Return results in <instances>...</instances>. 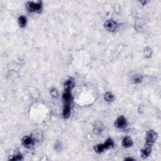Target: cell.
I'll return each mask as SVG.
<instances>
[{"instance_id":"1","label":"cell","mask_w":161,"mask_h":161,"mask_svg":"<svg viewBox=\"0 0 161 161\" xmlns=\"http://www.w3.org/2000/svg\"><path fill=\"white\" fill-rule=\"evenodd\" d=\"M27 8L30 11H35L39 13L41 11L42 9V2L39 1L37 3L34 2H28L27 4Z\"/></svg>"},{"instance_id":"2","label":"cell","mask_w":161,"mask_h":161,"mask_svg":"<svg viewBox=\"0 0 161 161\" xmlns=\"http://www.w3.org/2000/svg\"><path fill=\"white\" fill-rule=\"evenodd\" d=\"M157 139V133L153 130H150L147 133L146 137V144L152 145V144L155 142Z\"/></svg>"},{"instance_id":"3","label":"cell","mask_w":161,"mask_h":161,"mask_svg":"<svg viewBox=\"0 0 161 161\" xmlns=\"http://www.w3.org/2000/svg\"><path fill=\"white\" fill-rule=\"evenodd\" d=\"M105 27L109 32H115L117 28V23L113 20H108L105 23Z\"/></svg>"},{"instance_id":"4","label":"cell","mask_w":161,"mask_h":161,"mask_svg":"<svg viewBox=\"0 0 161 161\" xmlns=\"http://www.w3.org/2000/svg\"><path fill=\"white\" fill-rule=\"evenodd\" d=\"M127 125V120L123 116H120L116 119L115 125L118 128H122Z\"/></svg>"},{"instance_id":"5","label":"cell","mask_w":161,"mask_h":161,"mask_svg":"<svg viewBox=\"0 0 161 161\" xmlns=\"http://www.w3.org/2000/svg\"><path fill=\"white\" fill-rule=\"evenodd\" d=\"M104 130V125L101 121H96L94 125V132L96 134H100Z\"/></svg>"},{"instance_id":"6","label":"cell","mask_w":161,"mask_h":161,"mask_svg":"<svg viewBox=\"0 0 161 161\" xmlns=\"http://www.w3.org/2000/svg\"><path fill=\"white\" fill-rule=\"evenodd\" d=\"M151 147H152L151 145L146 144V145L145 146L144 148L142 150L141 155L143 158H146L148 156H149V155L151 153V150H152Z\"/></svg>"},{"instance_id":"7","label":"cell","mask_w":161,"mask_h":161,"mask_svg":"<svg viewBox=\"0 0 161 161\" xmlns=\"http://www.w3.org/2000/svg\"><path fill=\"white\" fill-rule=\"evenodd\" d=\"M23 144L24 145V146L26 147H28V148H30V147H32L33 145V140L30 137H25L22 140Z\"/></svg>"},{"instance_id":"8","label":"cell","mask_w":161,"mask_h":161,"mask_svg":"<svg viewBox=\"0 0 161 161\" xmlns=\"http://www.w3.org/2000/svg\"><path fill=\"white\" fill-rule=\"evenodd\" d=\"M65 89L66 91H69L70 90L74 87V81L72 78H69L66 82H65Z\"/></svg>"},{"instance_id":"9","label":"cell","mask_w":161,"mask_h":161,"mask_svg":"<svg viewBox=\"0 0 161 161\" xmlns=\"http://www.w3.org/2000/svg\"><path fill=\"white\" fill-rule=\"evenodd\" d=\"M122 145L125 147H130L132 145V140L129 137H126L122 140Z\"/></svg>"},{"instance_id":"10","label":"cell","mask_w":161,"mask_h":161,"mask_svg":"<svg viewBox=\"0 0 161 161\" xmlns=\"http://www.w3.org/2000/svg\"><path fill=\"white\" fill-rule=\"evenodd\" d=\"M63 114L65 118H68L70 114H71V107L69 106V105H65L63 109Z\"/></svg>"},{"instance_id":"11","label":"cell","mask_w":161,"mask_h":161,"mask_svg":"<svg viewBox=\"0 0 161 161\" xmlns=\"http://www.w3.org/2000/svg\"><path fill=\"white\" fill-rule=\"evenodd\" d=\"M19 25L21 27H25L27 25V18L24 16H21L18 18Z\"/></svg>"},{"instance_id":"12","label":"cell","mask_w":161,"mask_h":161,"mask_svg":"<svg viewBox=\"0 0 161 161\" xmlns=\"http://www.w3.org/2000/svg\"><path fill=\"white\" fill-rule=\"evenodd\" d=\"M104 145H105V148H109L113 147V145H114V143H113V140L111 139H108L105 142V143H104Z\"/></svg>"},{"instance_id":"13","label":"cell","mask_w":161,"mask_h":161,"mask_svg":"<svg viewBox=\"0 0 161 161\" xmlns=\"http://www.w3.org/2000/svg\"><path fill=\"white\" fill-rule=\"evenodd\" d=\"M105 149V147L104 144H98L95 146L94 147V150L97 153H101L103 152L104 150Z\"/></svg>"},{"instance_id":"14","label":"cell","mask_w":161,"mask_h":161,"mask_svg":"<svg viewBox=\"0 0 161 161\" xmlns=\"http://www.w3.org/2000/svg\"><path fill=\"white\" fill-rule=\"evenodd\" d=\"M71 99V94L69 91H66L63 94V100L66 102H69Z\"/></svg>"},{"instance_id":"15","label":"cell","mask_w":161,"mask_h":161,"mask_svg":"<svg viewBox=\"0 0 161 161\" xmlns=\"http://www.w3.org/2000/svg\"><path fill=\"white\" fill-rule=\"evenodd\" d=\"M105 98L107 101H112L113 100V99H114V96H113V95L112 93H109V92H108V93H106L105 94Z\"/></svg>"},{"instance_id":"16","label":"cell","mask_w":161,"mask_h":161,"mask_svg":"<svg viewBox=\"0 0 161 161\" xmlns=\"http://www.w3.org/2000/svg\"><path fill=\"white\" fill-rule=\"evenodd\" d=\"M152 55V50L151 48L147 47L144 50V55L146 58H148Z\"/></svg>"},{"instance_id":"17","label":"cell","mask_w":161,"mask_h":161,"mask_svg":"<svg viewBox=\"0 0 161 161\" xmlns=\"http://www.w3.org/2000/svg\"><path fill=\"white\" fill-rule=\"evenodd\" d=\"M133 82H134L135 84L140 83V82H141L142 81V77L140 76H136L133 78Z\"/></svg>"},{"instance_id":"18","label":"cell","mask_w":161,"mask_h":161,"mask_svg":"<svg viewBox=\"0 0 161 161\" xmlns=\"http://www.w3.org/2000/svg\"><path fill=\"white\" fill-rule=\"evenodd\" d=\"M51 93L52 96L54 97V98H57L58 97V92L56 89H53V90H52Z\"/></svg>"},{"instance_id":"19","label":"cell","mask_w":161,"mask_h":161,"mask_svg":"<svg viewBox=\"0 0 161 161\" xmlns=\"http://www.w3.org/2000/svg\"><path fill=\"white\" fill-rule=\"evenodd\" d=\"M21 159H22V156H21V155H15V156L13 158L11 159V160H21Z\"/></svg>"},{"instance_id":"20","label":"cell","mask_w":161,"mask_h":161,"mask_svg":"<svg viewBox=\"0 0 161 161\" xmlns=\"http://www.w3.org/2000/svg\"><path fill=\"white\" fill-rule=\"evenodd\" d=\"M125 160H133V159H132V158H127V159H125Z\"/></svg>"}]
</instances>
